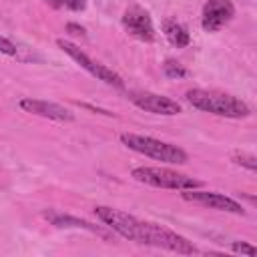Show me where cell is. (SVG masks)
<instances>
[{
	"mask_svg": "<svg viewBox=\"0 0 257 257\" xmlns=\"http://www.w3.org/2000/svg\"><path fill=\"white\" fill-rule=\"evenodd\" d=\"M185 98L189 104H193L199 110L213 112V114L227 116V118H243V116L251 114V108L241 98L223 94V92H215V90L193 88V90H187Z\"/></svg>",
	"mask_w": 257,
	"mask_h": 257,
	"instance_id": "6da1fadb",
	"label": "cell"
},
{
	"mask_svg": "<svg viewBox=\"0 0 257 257\" xmlns=\"http://www.w3.org/2000/svg\"><path fill=\"white\" fill-rule=\"evenodd\" d=\"M120 141L124 147H128L131 151H137L145 157L157 159L161 163H171V165H185L189 161L187 153L171 143L153 139V137H145V135H135V133H122Z\"/></svg>",
	"mask_w": 257,
	"mask_h": 257,
	"instance_id": "7a4b0ae2",
	"label": "cell"
},
{
	"mask_svg": "<svg viewBox=\"0 0 257 257\" xmlns=\"http://www.w3.org/2000/svg\"><path fill=\"white\" fill-rule=\"evenodd\" d=\"M133 179L151 187H159V189H177V191H185V189H201L203 181L193 179L189 175L171 171V169H161V167H137L133 169Z\"/></svg>",
	"mask_w": 257,
	"mask_h": 257,
	"instance_id": "3957f363",
	"label": "cell"
},
{
	"mask_svg": "<svg viewBox=\"0 0 257 257\" xmlns=\"http://www.w3.org/2000/svg\"><path fill=\"white\" fill-rule=\"evenodd\" d=\"M141 243L143 245L161 247V249H169V251H175V253H181V255H193V253H197V247L191 241H187L185 237L177 235L175 231H171V229H167L163 225L147 223V221H145V227H143Z\"/></svg>",
	"mask_w": 257,
	"mask_h": 257,
	"instance_id": "277c9868",
	"label": "cell"
},
{
	"mask_svg": "<svg viewBox=\"0 0 257 257\" xmlns=\"http://www.w3.org/2000/svg\"><path fill=\"white\" fill-rule=\"evenodd\" d=\"M94 215L106 227H110L112 231H116L120 237L141 243L145 221H139L137 217H133V215H128V213H124L120 209H112V207H96L94 209Z\"/></svg>",
	"mask_w": 257,
	"mask_h": 257,
	"instance_id": "5b68a950",
	"label": "cell"
},
{
	"mask_svg": "<svg viewBox=\"0 0 257 257\" xmlns=\"http://www.w3.org/2000/svg\"><path fill=\"white\" fill-rule=\"evenodd\" d=\"M56 44H58L72 60H76L86 72H90V74L96 76L98 80H102V82H106V84H112V86H116V88H122V86H124L122 78H120L114 70H110L108 66L100 64V62H94V60H92L88 54H84L76 44H72V42H68V40H62V38H58Z\"/></svg>",
	"mask_w": 257,
	"mask_h": 257,
	"instance_id": "8992f818",
	"label": "cell"
},
{
	"mask_svg": "<svg viewBox=\"0 0 257 257\" xmlns=\"http://www.w3.org/2000/svg\"><path fill=\"white\" fill-rule=\"evenodd\" d=\"M183 199L185 201H191V203H197V205H203V207H211V209H217V211H225V213H233V215H243V207L227 197V195H221V193H211V191H197V189H185L183 193Z\"/></svg>",
	"mask_w": 257,
	"mask_h": 257,
	"instance_id": "52a82bcc",
	"label": "cell"
},
{
	"mask_svg": "<svg viewBox=\"0 0 257 257\" xmlns=\"http://www.w3.org/2000/svg\"><path fill=\"white\" fill-rule=\"evenodd\" d=\"M235 16V6L231 0H207L203 6L201 26L207 32H217Z\"/></svg>",
	"mask_w": 257,
	"mask_h": 257,
	"instance_id": "ba28073f",
	"label": "cell"
},
{
	"mask_svg": "<svg viewBox=\"0 0 257 257\" xmlns=\"http://www.w3.org/2000/svg\"><path fill=\"white\" fill-rule=\"evenodd\" d=\"M122 26L126 28L128 34H133L135 38L143 40V42H153L155 40V26L153 20L149 16L147 10H143L141 6H131L124 16H122Z\"/></svg>",
	"mask_w": 257,
	"mask_h": 257,
	"instance_id": "9c48e42d",
	"label": "cell"
},
{
	"mask_svg": "<svg viewBox=\"0 0 257 257\" xmlns=\"http://www.w3.org/2000/svg\"><path fill=\"white\" fill-rule=\"evenodd\" d=\"M131 100L147 110V112H153V114H165V116H173V114H179L181 112V104L173 98H167V96H161V94H153V92H133L131 94Z\"/></svg>",
	"mask_w": 257,
	"mask_h": 257,
	"instance_id": "30bf717a",
	"label": "cell"
},
{
	"mask_svg": "<svg viewBox=\"0 0 257 257\" xmlns=\"http://www.w3.org/2000/svg\"><path fill=\"white\" fill-rule=\"evenodd\" d=\"M20 108L26 110V112H32V114H38V116H44V118H52V120H72V112L56 102H48V100H38V98H22L20 100Z\"/></svg>",
	"mask_w": 257,
	"mask_h": 257,
	"instance_id": "8fae6325",
	"label": "cell"
},
{
	"mask_svg": "<svg viewBox=\"0 0 257 257\" xmlns=\"http://www.w3.org/2000/svg\"><path fill=\"white\" fill-rule=\"evenodd\" d=\"M42 217H44L48 223H52L54 227H76V229H86V231H90V233H96V235L102 237V239H110V231H106L104 227L94 225V223H88V221L78 219V217H72V215H66V213H60V211H52V209H48V211L42 213Z\"/></svg>",
	"mask_w": 257,
	"mask_h": 257,
	"instance_id": "7c38bea8",
	"label": "cell"
},
{
	"mask_svg": "<svg viewBox=\"0 0 257 257\" xmlns=\"http://www.w3.org/2000/svg\"><path fill=\"white\" fill-rule=\"evenodd\" d=\"M163 32H165V36H167V40L173 44V46H177V48H183V46H187L189 42H191V36H189V32H187V28L183 26V24H179L177 20H165L163 22Z\"/></svg>",
	"mask_w": 257,
	"mask_h": 257,
	"instance_id": "4fadbf2b",
	"label": "cell"
},
{
	"mask_svg": "<svg viewBox=\"0 0 257 257\" xmlns=\"http://www.w3.org/2000/svg\"><path fill=\"white\" fill-rule=\"evenodd\" d=\"M163 72L169 76V78H183V76H187V68L183 66V64H179L177 60H165V64H163Z\"/></svg>",
	"mask_w": 257,
	"mask_h": 257,
	"instance_id": "5bb4252c",
	"label": "cell"
},
{
	"mask_svg": "<svg viewBox=\"0 0 257 257\" xmlns=\"http://www.w3.org/2000/svg\"><path fill=\"white\" fill-rule=\"evenodd\" d=\"M233 159H235L237 165L247 167L249 171H257V159H255L253 155H235Z\"/></svg>",
	"mask_w": 257,
	"mask_h": 257,
	"instance_id": "9a60e30c",
	"label": "cell"
},
{
	"mask_svg": "<svg viewBox=\"0 0 257 257\" xmlns=\"http://www.w3.org/2000/svg\"><path fill=\"white\" fill-rule=\"evenodd\" d=\"M231 249H233L235 253H241V255H249V257H253V255L257 253L253 245H249V243H243V241H233V243H231Z\"/></svg>",
	"mask_w": 257,
	"mask_h": 257,
	"instance_id": "2e32d148",
	"label": "cell"
},
{
	"mask_svg": "<svg viewBox=\"0 0 257 257\" xmlns=\"http://www.w3.org/2000/svg\"><path fill=\"white\" fill-rule=\"evenodd\" d=\"M0 52H2V54H8V56H14V54L18 52V48H16V44H12L8 38L0 36Z\"/></svg>",
	"mask_w": 257,
	"mask_h": 257,
	"instance_id": "e0dca14e",
	"label": "cell"
},
{
	"mask_svg": "<svg viewBox=\"0 0 257 257\" xmlns=\"http://www.w3.org/2000/svg\"><path fill=\"white\" fill-rule=\"evenodd\" d=\"M66 32L72 34V36H86V30L80 24H74V22H68L66 24Z\"/></svg>",
	"mask_w": 257,
	"mask_h": 257,
	"instance_id": "ac0fdd59",
	"label": "cell"
},
{
	"mask_svg": "<svg viewBox=\"0 0 257 257\" xmlns=\"http://www.w3.org/2000/svg\"><path fill=\"white\" fill-rule=\"evenodd\" d=\"M62 4L70 10H82L86 6V0H62Z\"/></svg>",
	"mask_w": 257,
	"mask_h": 257,
	"instance_id": "d6986e66",
	"label": "cell"
},
{
	"mask_svg": "<svg viewBox=\"0 0 257 257\" xmlns=\"http://www.w3.org/2000/svg\"><path fill=\"white\" fill-rule=\"evenodd\" d=\"M46 2H48L50 6H54V8H60V6H64V4H62V0H46Z\"/></svg>",
	"mask_w": 257,
	"mask_h": 257,
	"instance_id": "ffe728a7",
	"label": "cell"
}]
</instances>
